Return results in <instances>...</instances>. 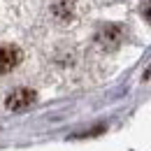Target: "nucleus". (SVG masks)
Listing matches in <instances>:
<instances>
[{"label": "nucleus", "instance_id": "3", "mask_svg": "<svg viewBox=\"0 0 151 151\" xmlns=\"http://www.w3.org/2000/svg\"><path fill=\"white\" fill-rule=\"evenodd\" d=\"M121 40H123V33H121L119 26H105V28L98 33V42H100L105 49H114V47H119Z\"/></svg>", "mask_w": 151, "mask_h": 151}, {"label": "nucleus", "instance_id": "5", "mask_svg": "<svg viewBox=\"0 0 151 151\" xmlns=\"http://www.w3.org/2000/svg\"><path fill=\"white\" fill-rule=\"evenodd\" d=\"M142 14H144V19L151 23V0H147V2H144V7H142Z\"/></svg>", "mask_w": 151, "mask_h": 151}, {"label": "nucleus", "instance_id": "2", "mask_svg": "<svg viewBox=\"0 0 151 151\" xmlns=\"http://www.w3.org/2000/svg\"><path fill=\"white\" fill-rule=\"evenodd\" d=\"M21 63V51L12 44H0V75L12 72Z\"/></svg>", "mask_w": 151, "mask_h": 151}, {"label": "nucleus", "instance_id": "4", "mask_svg": "<svg viewBox=\"0 0 151 151\" xmlns=\"http://www.w3.org/2000/svg\"><path fill=\"white\" fill-rule=\"evenodd\" d=\"M54 12H56V17H63V19H70V17H72V12H70V5H68V2H58L56 7H54Z\"/></svg>", "mask_w": 151, "mask_h": 151}, {"label": "nucleus", "instance_id": "1", "mask_svg": "<svg viewBox=\"0 0 151 151\" xmlns=\"http://www.w3.org/2000/svg\"><path fill=\"white\" fill-rule=\"evenodd\" d=\"M33 102H35V91H30V88H14L5 100L7 109H12V112H23Z\"/></svg>", "mask_w": 151, "mask_h": 151}]
</instances>
